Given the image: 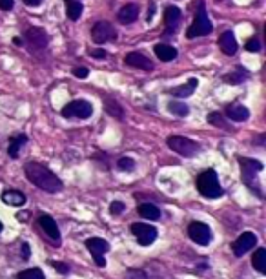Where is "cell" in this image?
Masks as SVG:
<instances>
[{
  "label": "cell",
  "instance_id": "6da1fadb",
  "mask_svg": "<svg viewBox=\"0 0 266 279\" xmlns=\"http://www.w3.org/2000/svg\"><path fill=\"white\" fill-rule=\"evenodd\" d=\"M24 172H26V177H28L35 186H39L40 190L50 192V194H55V192L62 190V181L51 172V170H48V168L39 164V162H28V164L24 166Z\"/></svg>",
  "mask_w": 266,
  "mask_h": 279
},
{
  "label": "cell",
  "instance_id": "7a4b0ae2",
  "mask_svg": "<svg viewBox=\"0 0 266 279\" xmlns=\"http://www.w3.org/2000/svg\"><path fill=\"white\" fill-rule=\"evenodd\" d=\"M197 190L201 196L208 197V199H217L222 196V186L219 183V177L213 170H206L197 177Z\"/></svg>",
  "mask_w": 266,
  "mask_h": 279
},
{
  "label": "cell",
  "instance_id": "3957f363",
  "mask_svg": "<svg viewBox=\"0 0 266 279\" xmlns=\"http://www.w3.org/2000/svg\"><path fill=\"white\" fill-rule=\"evenodd\" d=\"M212 20H210L208 13H206V7L204 4H199V9H197V17L193 20V24L188 28L186 31V37L188 39H197V37H206V35L212 33Z\"/></svg>",
  "mask_w": 266,
  "mask_h": 279
},
{
  "label": "cell",
  "instance_id": "277c9868",
  "mask_svg": "<svg viewBox=\"0 0 266 279\" xmlns=\"http://www.w3.org/2000/svg\"><path fill=\"white\" fill-rule=\"evenodd\" d=\"M168 146L182 157H193V155H197V151H199L197 142H193L192 139L182 137V135H171L170 139H168Z\"/></svg>",
  "mask_w": 266,
  "mask_h": 279
},
{
  "label": "cell",
  "instance_id": "5b68a950",
  "mask_svg": "<svg viewBox=\"0 0 266 279\" xmlns=\"http://www.w3.org/2000/svg\"><path fill=\"white\" fill-rule=\"evenodd\" d=\"M188 235L193 243H197L201 246H206L212 243V230H210L208 224L199 223V221H193L188 226Z\"/></svg>",
  "mask_w": 266,
  "mask_h": 279
},
{
  "label": "cell",
  "instance_id": "8992f818",
  "mask_svg": "<svg viewBox=\"0 0 266 279\" xmlns=\"http://www.w3.org/2000/svg\"><path fill=\"white\" fill-rule=\"evenodd\" d=\"M93 113V106H91L88 101H73L69 102L68 106L62 108V115L64 117H77V119H88L91 117Z\"/></svg>",
  "mask_w": 266,
  "mask_h": 279
},
{
  "label": "cell",
  "instance_id": "52a82bcc",
  "mask_svg": "<svg viewBox=\"0 0 266 279\" xmlns=\"http://www.w3.org/2000/svg\"><path fill=\"white\" fill-rule=\"evenodd\" d=\"M131 234L135 235V239L142 246H150L153 241L157 239V230L153 228L152 224H142V223L131 224Z\"/></svg>",
  "mask_w": 266,
  "mask_h": 279
},
{
  "label": "cell",
  "instance_id": "ba28073f",
  "mask_svg": "<svg viewBox=\"0 0 266 279\" xmlns=\"http://www.w3.org/2000/svg\"><path fill=\"white\" fill-rule=\"evenodd\" d=\"M115 37V28L109 22H97L91 29V39L97 44H104V42H109V40Z\"/></svg>",
  "mask_w": 266,
  "mask_h": 279
},
{
  "label": "cell",
  "instance_id": "9c48e42d",
  "mask_svg": "<svg viewBox=\"0 0 266 279\" xmlns=\"http://www.w3.org/2000/svg\"><path fill=\"white\" fill-rule=\"evenodd\" d=\"M255 243H257V237H255V234H252V232H244V234L239 235V239L235 241L232 245V250L235 256H244L248 250H252L255 246Z\"/></svg>",
  "mask_w": 266,
  "mask_h": 279
},
{
  "label": "cell",
  "instance_id": "30bf717a",
  "mask_svg": "<svg viewBox=\"0 0 266 279\" xmlns=\"http://www.w3.org/2000/svg\"><path fill=\"white\" fill-rule=\"evenodd\" d=\"M39 224H40V228L44 230V234L48 235L50 239H53L55 243L60 239V230H58V224L55 223V219H53V217H50V215H40Z\"/></svg>",
  "mask_w": 266,
  "mask_h": 279
},
{
  "label": "cell",
  "instance_id": "8fae6325",
  "mask_svg": "<svg viewBox=\"0 0 266 279\" xmlns=\"http://www.w3.org/2000/svg\"><path fill=\"white\" fill-rule=\"evenodd\" d=\"M26 40H28L31 50H42L48 44V37H46V33L40 28L29 29L28 33H26Z\"/></svg>",
  "mask_w": 266,
  "mask_h": 279
},
{
  "label": "cell",
  "instance_id": "7c38bea8",
  "mask_svg": "<svg viewBox=\"0 0 266 279\" xmlns=\"http://www.w3.org/2000/svg\"><path fill=\"white\" fill-rule=\"evenodd\" d=\"M181 18H182V15H181V11H179V7H173V6H170L168 9H166V17H164V20H166V33L168 35H173L179 29V26H181Z\"/></svg>",
  "mask_w": 266,
  "mask_h": 279
},
{
  "label": "cell",
  "instance_id": "4fadbf2b",
  "mask_svg": "<svg viewBox=\"0 0 266 279\" xmlns=\"http://www.w3.org/2000/svg\"><path fill=\"white\" fill-rule=\"evenodd\" d=\"M126 64H130V66H133V68H139V70H144V71H152L153 70V62L150 61L148 57L142 55V53H137V51L126 55Z\"/></svg>",
  "mask_w": 266,
  "mask_h": 279
},
{
  "label": "cell",
  "instance_id": "5bb4252c",
  "mask_svg": "<svg viewBox=\"0 0 266 279\" xmlns=\"http://www.w3.org/2000/svg\"><path fill=\"white\" fill-rule=\"evenodd\" d=\"M219 48H221V51L226 53V55H235V51H237V40H235L232 31H226V33L221 35Z\"/></svg>",
  "mask_w": 266,
  "mask_h": 279
},
{
  "label": "cell",
  "instance_id": "9a60e30c",
  "mask_svg": "<svg viewBox=\"0 0 266 279\" xmlns=\"http://www.w3.org/2000/svg\"><path fill=\"white\" fill-rule=\"evenodd\" d=\"M86 248L91 252V256L97 257V256H102L104 252H108L109 245L108 241L101 239V237H91V239L86 241Z\"/></svg>",
  "mask_w": 266,
  "mask_h": 279
},
{
  "label": "cell",
  "instance_id": "2e32d148",
  "mask_svg": "<svg viewBox=\"0 0 266 279\" xmlns=\"http://www.w3.org/2000/svg\"><path fill=\"white\" fill-rule=\"evenodd\" d=\"M153 51H155V55H157L159 61H162V62H170L177 57V50L170 44H157L153 48Z\"/></svg>",
  "mask_w": 266,
  "mask_h": 279
},
{
  "label": "cell",
  "instance_id": "e0dca14e",
  "mask_svg": "<svg viewBox=\"0 0 266 279\" xmlns=\"http://www.w3.org/2000/svg\"><path fill=\"white\" fill-rule=\"evenodd\" d=\"M139 17V6L137 4H128L119 11V22L120 24H131L135 22Z\"/></svg>",
  "mask_w": 266,
  "mask_h": 279
},
{
  "label": "cell",
  "instance_id": "ac0fdd59",
  "mask_svg": "<svg viewBox=\"0 0 266 279\" xmlns=\"http://www.w3.org/2000/svg\"><path fill=\"white\" fill-rule=\"evenodd\" d=\"M226 115L232 119V121L239 123V121H246V119L250 117V112H248V108L243 106V104H232V106L226 108Z\"/></svg>",
  "mask_w": 266,
  "mask_h": 279
},
{
  "label": "cell",
  "instance_id": "d6986e66",
  "mask_svg": "<svg viewBox=\"0 0 266 279\" xmlns=\"http://www.w3.org/2000/svg\"><path fill=\"white\" fill-rule=\"evenodd\" d=\"M2 201L9 205V207H22L26 203V196L18 190H7L2 194Z\"/></svg>",
  "mask_w": 266,
  "mask_h": 279
},
{
  "label": "cell",
  "instance_id": "ffe728a7",
  "mask_svg": "<svg viewBox=\"0 0 266 279\" xmlns=\"http://www.w3.org/2000/svg\"><path fill=\"white\" fill-rule=\"evenodd\" d=\"M26 142H28V137H26V135H15V137H11V139H9V148H7L9 157H11V159H17L18 153H20V148H22Z\"/></svg>",
  "mask_w": 266,
  "mask_h": 279
},
{
  "label": "cell",
  "instance_id": "44dd1931",
  "mask_svg": "<svg viewBox=\"0 0 266 279\" xmlns=\"http://www.w3.org/2000/svg\"><path fill=\"white\" fill-rule=\"evenodd\" d=\"M139 215L144 219H150V221H157L160 217V210H159L155 205H150V203H142L139 207Z\"/></svg>",
  "mask_w": 266,
  "mask_h": 279
},
{
  "label": "cell",
  "instance_id": "7402d4cb",
  "mask_svg": "<svg viewBox=\"0 0 266 279\" xmlns=\"http://www.w3.org/2000/svg\"><path fill=\"white\" fill-rule=\"evenodd\" d=\"M197 84H199L197 78H190V80H188L184 86H179V88H175L173 91H171V93H173L175 97H179V99H182V97H190L193 93V89L197 88Z\"/></svg>",
  "mask_w": 266,
  "mask_h": 279
},
{
  "label": "cell",
  "instance_id": "603a6c76",
  "mask_svg": "<svg viewBox=\"0 0 266 279\" xmlns=\"http://www.w3.org/2000/svg\"><path fill=\"white\" fill-rule=\"evenodd\" d=\"M252 265H254L261 274L266 272V250L265 248H259V250L255 252L254 257H252Z\"/></svg>",
  "mask_w": 266,
  "mask_h": 279
},
{
  "label": "cell",
  "instance_id": "cb8c5ba5",
  "mask_svg": "<svg viewBox=\"0 0 266 279\" xmlns=\"http://www.w3.org/2000/svg\"><path fill=\"white\" fill-rule=\"evenodd\" d=\"M80 15H82V4L77 2V0H69L68 2V17L71 20H79Z\"/></svg>",
  "mask_w": 266,
  "mask_h": 279
},
{
  "label": "cell",
  "instance_id": "d4e9b609",
  "mask_svg": "<svg viewBox=\"0 0 266 279\" xmlns=\"http://www.w3.org/2000/svg\"><path fill=\"white\" fill-rule=\"evenodd\" d=\"M168 108H170V112L173 113V115H179V117H184V115L190 113V108L179 101H171L170 104H168Z\"/></svg>",
  "mask_w": 266,
  "mask_h": 279
},
{
  "label": "cell",
  "instance_id": "484cf974",
  "mask_svg": "<svg viewBox=\"0 0 266 279\" xmlns=\"http://www.w3.org/2000/svg\"><path fill=\"white\" fill-rule=\"evenodd\" d=\"M18 279H44V274L40 268H28V270H22L18 272Z\"/></svg>",
  "mask_w": 266,
  "mask_h": 279
},
{
  "label": "cell",
  "instance_id": "4316f807",
  "mask_svg": "<svg viewBox=\"0 0 266 279\" xmlns=\"http://www.w3.org/2000/svg\"><path fill=\"white\" fill-rule=\"evenodd\" d=\"M208 123H212L217 128H224V130H232V126L224 121V117H221V113H210L208 115Z\"/></svg>",
  "mask_w": 266,
  "mask_h": 279
},
{
  "label": "cell",
  "instance_id": "83f0119b",
  "mask_svg": "<svg viewBox=\"0 0 266 279\" xmlns=\"http://www.w3.org/2000/svg\"><path fill=\"white\" fill-rule=\"evenodd\" d=\"M104 110H106L108 113H111V115H115V117H122V115H124L122 108H120L115 101H111V99L104 101Z\"/></svg>",
  "mask_w": 266,
  "mask_h": 279
},
{
  "label": "cell",
  "instance_id": "f1b7e54d",
  "mask_svg": "<svg viewBox=\"0 0 266 279\" xmlns=\"http://www.w3.org/2000/svg\"><path fill=\"white\" fill-rule=\"evenodd\" d=\"M117 166H119L120 172H131V170L135 168V161L130 159V157H122V159H119Z\"/></svg>",
  "mask_w": 266,
  "mask_h": 279
},
{
  "label": "cell",
  "instance_id": "f546056e",
  "mask_svg": "<svg viewBox=\"0 0 266 279\" xmlns=\"http://www.w3.org/2000/svg\"><path fill=\"white\" fill-rule=\"evenodd\" d=\"M126 279H146V274L139 270V268H130L126 272Z\"/></svg>",
  "mask_w": 266,
  "mask_h": 279
},
{
  "label": "cell",
  "instance_id": "4dcf8cb0",
  "mask_svg": "<svg viewBox=\"0 0 266 279\" xmlns=\"http://www.w3.org/2000/svg\"><path fill=\"white\" fill-rule=\"evenodd\" d=\"M124 203L120 201H113L111 203V207H109V212H111V215H120V213L124 212Z\"/></svg>",
  "mask_w": 266,
  "mask_h": 279
},
{
  "label": "cell",
  "instance_id": "1f68e13d",
  "mask_svg": "<svg viewBox=\"0 0 266 279\" xmlns=\"http://www.w3.org/2000/svg\"><path fill=\"white\" fill-rule=\"evenodd\" d=\"M246 50L250 51V53H257V51L261 50V44H259V40L257 39H252L246 42Z\"/></svg>",
  "mask_w": 266,
  "mask_h": 279
},
{
  "label": "cell",
  "instance_id": "d6a6232c",
  "mask_svg": "<svg viewBox=\"0 0 266 279\" xmlns=\"http://www.w3.org/2000/svg\"><path fill=\"white\" fill-rule=\"evenodd\" d=\"M15 6V0H0V9L2 11H11Z\"/></svg>",
  "mask_w": 266,
  "mask_h": 279
},
{
  "label": "cell",
  "instance_id": "836d02e7",
  "mask_svg": "<svg viewBox=\"0 0 266 279\" xmlns=\"http://www.w3.org/2000/svg\"><path fill=\"white\" fill-rule=\"evenodd\" d=\"M51 265L57 268V272H60V274H68V272H69V268H68V265H66V263L51 261Z\"/></svg>",
  "mask_w": 266,
  "mask_h": 279
},
{
  "label": "cell",
  "instance_id": "e575fe53",
  "mask_svg": "<svg viewBox=\"0 0 266 279\" xmlns=\"http://www.w3.org/2000/svg\"><path fill=\"white\" fill-rule=\"evenodd\" d=\"M88 73H90L88 71V68H75L73 70V75L77 78H86L88 77Z\"/></svg>",
  "mask_w": 266,
  "mask_h": 279
},
{
  "label": "cell",
  "instance_id": "d590c367",
  "mask_svg": "<svg viewBox=\"0 0 266 279\" xmlns=\"http://www.w3.org/2000/svg\"><path fill=\"white\" fill-rule=\"evenodd\" d=\"M243 80H244L243 75H228L226 77V82L230 84H237V82H243Z\"/></svg>",
  "mask_w": 266,
  "mask_h": 279
},
{
  "label": "cell",
  "instance_id": "8d00e7d4",
  "mask_svg": "<svg viewBox=\"0 0 266 279\" xmlns=\"http://www.w3.org/2000/svg\"><path fill=\"white\" fill-rule=\"evenodd\" d=\"M29 245L28 243H22V259H29Z\"/></svg>",
  "mask_w": 266,
  "mask_h": 279
},
{
  "label": "cell",
  "instance_id": "74e56055",
  "mask_svg": "<svg viewBox=\"0 0 266 279\" xmlns=\"http://www.w3.org/2000/svg\"><path fill=\"white\" fill-rule=\"evenodd\" d=\"M91 57H97V59H102V57H106V51H90Z\"/></svg>",
  "mask_w": 266,
  "mask_h": 279
},
{
  "label": "cell",
  "instance_id": "f35d334b",
  "mask_svg": "<svg viewBox=\"0 0 266 279\" xmlns=\"http://www.w3.org/2000/svg\"><path fill=\"white\" fill-rule=\"evenodd\" d=\"M24 2H26L28 6L35 7V6H39V4H40V2H42V0H24Z\"/></svg>",
  "mask_w": 266,
  "mask_h": 279
},
{
  "label": "cell",
  "instance_id": "ab89813d",
  "mask_svg": "<svg viewBox=\"0 0 266 279\" xmlns=\"http://www.w3.org/2000/svg\"><path fill=\"white\" fill-rule=\"evenodd\" d=\"M13 42H15L17 46H22V39H13Z\"/></svg>",
  "mask_w": 266,
  "mask_h": 279
},
{
  "label": "cell",
  "instance_id": "60d3db41",
  "mask_svg": "<svg viewBox=\"0 0 266 279\" xmlns=\"http://www.w3.org/2000/svg\"><path fill=\"white\" fill-rule=\"evenodd\" d=\"M2 228H4V224H2V223H0V232H2Z\"/></svg>",
  "mask_w": 266,
  "mask_h": 279
},
{
  "label": "cell",
  "instance_id": "b9f144b4",
  "mask_svg": "<svg viewBox=\"0 0 266 279\" xmlns=\"http://www.w3.org/2000/svg\"><path fill=\"white\" fill-rule=\"evenodd\" d=\"M217 2H221V0H217Z\"/></svg>",
  "mask_w": 266,
  "mask_h": 279
},
{
  "label": "cell",
  "instance_id": "7bdbcfd3",
  "mask_svg": "<svg viewBox=\"0 0 266 279\" xmlns=\"http://www.w3.org/2000/svg\"><path fill=\"white\" fill-rule=\"evenodd\" d=\"M66 2H69V0H66Z\"/></svg>",
  "mask_w": 266,
  "mask_h": 279
}]
</instances>
